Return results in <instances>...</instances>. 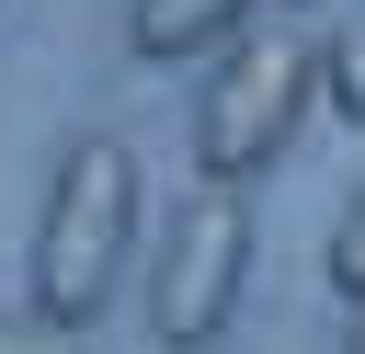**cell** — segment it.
I'll return each instance as SVG.
<instances>
[{
  "label": "cell",
  "instance_id": "3",
  "mask_svg": "<svg viewBox=\"0 0 365 354\" xmlns=\"http://www.w3.org/2000/svg\"><path fill=\"white\" fill-rule=\"evenodd\" d=\"M240 285H251V206H240V183L171 194L160 274H148V331H160L171 354H205V343L240 320Z\"/></svg>",
  "mask_w": 365,
  "mask_h": 354
},
{
  "label": "cell",
  "instance_id": "2",
  "mask_svg": "<svg viewBox=\"0 0 365 354\" xmlns=\"http://www.w3.org/2000/svg\"><path fill=\"white\" fill-rule=\"evenodd\" d=\"M319 103V46H297L285 23H240L194 91V183H251L297 148Z\"/></svg>",
  "mask_w": 365,
  "mask_h": 354
},
{
  "label": "cell",
  "instance_id": "6",
  "mask_svg": "<svg viewBox=\"0 0 365 354\" xmlns=\"http://www.w3.org/2000/svg\"><path fill=\"white\" fill-rule=\"evenodd\" d=\"M331 285L365 308V194H354V206H342V228H331Z\"/></svg>",
  "mask_w": 365,
  "mask_h": 354
},
{
  "label": "cell",
  "instance_id": "4",
  "mask_svg": "<svg viewBox=\"0 0 365 354\" xmlns=\"http://www.w3.org/2000/svg\"><path fill=\"white\" fill-rule=\"evenodd\" d=\"M251 23V0H125V46L182 69V57H217L228 34Z\"/></svg>",
  "mask_w": 365,
  "mask_h": 354
},
{
  "label": "cell",
  "instance_id": "5",
  "mask_svg": "<svg viewBox=\"0 0 365 354\" xmlns=\"http://www.w3.org/2000/svg\"><path fill=\"white\" fill-rule=\"evenodd\" d=\"M319 91H331V114H342V126L365 137V11L319 34Z\"/></svg>",
  "mask_w": 365,
  "mask_h": 354
},
{
  "label": "cell",
  "instance_id": "1",
  "mask_svg": "<svg viewBox=\"0 0 365 354\" xmlns=\"http://www.w3.org/2000/svg\"><path fill=\"white\" fill-rule=\"evenodd\" d=\"M125 240H137V160H125V137H68L57 183H46V217H34V320L80 331L114 297Z\"/></svg>",
  "mask_w": 365,
  "mask_h": 354
},
{
  "label": "cell",
  "instance_id": "8",
  "mask_svg": "<svg viewBox=\"0 0 365 354\" xmlns=\"http://www.w3.org/2000/svg\"><path fill=\"white\" fill-rule=\"evenodd\" d=\"M342 354H365V320H354V331H342Z\"/></svg>",
  "mask_w": 365,
  "mask_h": 354
},
{
  "label": "cell",
  "instance_id": "7",
  "mask_svg": "<svg viewBox=\"0 0 365 354\" xmlns=\"http://www.w3.org/2000/svg\"><path fill=\"white\" fill-rule=\"evenodd\" d=\"M0 354H80V331H57L34 308H0Z\"/></svg>",
  "mask_w": 365,
  "mask_h": 354
}]
</instances>
